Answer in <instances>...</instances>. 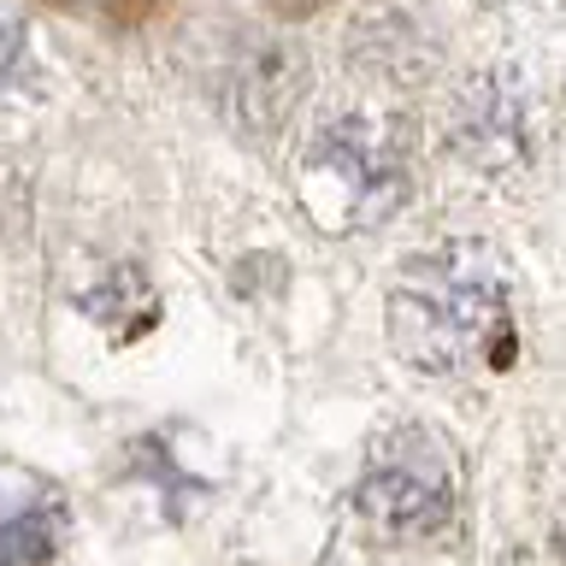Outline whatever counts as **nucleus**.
<instances>
[{
	"label": "nucleus",
	"mask_w": 566,
	"mask_h": 566,
	"mask_svg": "<svg viewBox=\"0 0 566 566\" xmlns=\"http://www.w3.org/2000/svg\"><path fill=\"white\" fill-rule=\"evenodd\" d=\"M507 283L478 248H431L389 290V348L413 371L467 378L507 354Z\"/></svg>",
	"instance_id": "f257e3e1"
},
{
	"label": "nucleus",
	"mask_w": 566,
	"mask_h": 566,
	"mask_svg": "<svg viewBox=\"0 0 566 566\" xmlns=\"http://www.w3.org/2000/svg\"><path fill=\"white\" fill-rule=\"evenodd\" d=\"M449 142L460 159L484 171H507L525 159V95L507 71H484L454 95L449 113Z\"/></svg>",
	"instance_id": "423d86ee"
},
{
	"label": "nucleus",
	"mask_w": 566,
	"mask_h": 566,
	"mask_svg": "<svg viewBox=\"0 0 566 566\" xmlns=\"http://www.w3.org/2000/svg\"><path fill=\"white\" fill-rule=\"evenodd\" d=\"M301 95H307V60L290 35H242L219 71V101L230 124L260 142L290 124Z\"/></svg>",
	"instance_id": "20e7f679"
},
{
	"label": "nucleus",
	"mask_w": 566,
	"mask_h": 566,
	"mask_svg": "<svg viewBox=\"0 0 566 566\" xmlns=\"http://www.w3.org/2000/svg\"><path fill=\"white\" fill-rule=\"evenodd\" d=\"M301 201L325 230L384 224L407 201V142L401 124L384 113H331L295 154Z\"/></svg>",
	"instance_id": "f03ea898"
},
{
	"label": "nucleus",
	"mask_w": 566,
	"mask_h": 566,
	"mask_svg": "<svg viewBox=\"0 0 566 566\" xmlns=\"http://www.w3.org/2000/svg\"><path fill=\"white\" fill-rule=\"evenodd\" d=\"M354 507L389 543L431 537L454 520V449L431 424L384 431L366 454L360 484H354Z\"/></svg>",
	"instance_id": "7ed1b4c3"
},
{
	"label": "nucleus",
	"mask_w": 566,
	"mask_h": 566,
	"mask_svg": "<svg viewBox=\"0 0 566 566\" xmlns=\"http://www.w3.org/2000/svg\"><path fill=\"white\" fill-rule=\"evenodd\" d=\"M60 548V507L30 502L0 520V566H53Z\"/></svg>",
	"instance_id": "6e6552de"
},
{
	"label": "nucleus",
	"mask_w": 566,
	"mask_h": 566,
	"mask_svg": "<svg viewBox=\"0 0 566 566\" xmlns=\"http://www.w3.org/2000/svg\"><path fill=\"white\" fill-rule=\"evenodd\" d=\"M348 60L360 65V77L413 88L437 71V30L424 24L419 7L407 0H371L348 30Z\"/></svg>",
	"instance_id": "39448f33"
},
{
	"label": "nucleus",
	"mask_w": 566,
	"mask_h": 566,
	"mask_svg": "<svg viewBox=\"0 0 566 566\" xmlns=\"http://www.w3.org/2000/svg\"><path fill=\"white\" fill-rule=\"evenodd\" d=\"M83 307H88L95 325H106L113 336H136L142 325H154V318H159V301H154L148 277H142L136 265H113V272L83 295Z\"/></svg>",
	"instance_id": "0eeeda50"
}]
</instances>
